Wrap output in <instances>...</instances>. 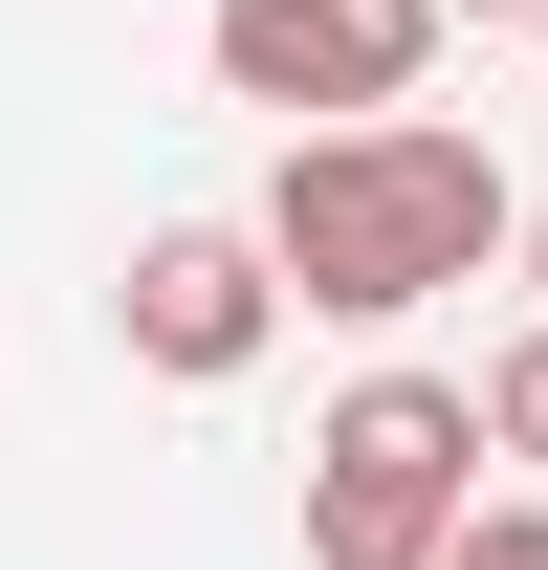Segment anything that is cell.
Segmentation results:
<instances>
[{
	"label": "cell",
	"mask_w": 548,
	"mask_h": 570,
	"mask_svg": "<svg viewBox=\"0 0 548 570\" xmlns=\"http://www.w3.org/2000/svg\"><path fill=\"white\" fill-rule=\"evenodd\" d=\"M198 45H219V88H242V110L351 132V110H417V67H439V0H219Z\"/></svg>",
	"instance_id": "cell-3"
},
{
	"label": "cell",
	"mask_w": 548,
	"mask_h": 570,
	"mask_svg": "<svg viewBox=\"0 0 548 570\" xmlns=\"http://www.w3.org/2000/svg\"><path fill=\"white\" fill-rule=\"evenodd\" d=\"M482 461H548V307L482 352Z\"/></svg>",
	"instance_id": "cell-5"
},
{
	"label": "cell",
	"mask_w": 548,
	"mask_h": 570,
	"mask_svg": "<svg viewBox=\"0 0 548 570\" xmlns=\"http://www.w3.org/2000/svg\"><path fill=\"white\" fill-rule=\"evenodd\" d=\"M505 242H527V285H548V198H527V219H505Z\"/></svg>",
	"instance_id": "cell-7"
},
{
	"label": "cell",
	"mask_w": 548,
	"mask_h": 570,
	"mask_svg": "<svg viewBox=\"0 0 548 570\" xmlns=\"http://www.w3.org/2000/svg\"><path fill=\"white\" fill-rule=\"evenodd\" d=\"M439 22H461V0H439ZM505 22H527V0H505Z\"/></svg>",
	"instance_id": "cell-8"
},
{
	"label": "cell",
	"mask_w": 548,
	"mask_h": 570,
	"mask_svg": "<svg viewBox=\"0 0 548 570\" xmlns=\"http://www.w3.org/2000/svg\"><path fill=\"white\" fill-rule=\"evenodd\" d=\"M439 570H548V504H461V527H439Z\"/></svg>",
	"instance_id": "cell-6"
},
{
	"label": "cell",
	"mask_w": 548,
	"mask_h": 570,
	"mask_svg": "<svg viewBox=\"0 0 548 570\" xmlns=\"http://www.w3.org/2000/svg\"><path fill=\"white\" fill-rule=\"evenodd\" d=\"M527 45H548V0H527Z\"/></svg>",
	"instance_id": "cell-9"
},
{
	"label": "cell",
	"mask_w": 548,
	"mask_h": 570,
	"mask_svg": "<svg viewBox=\"0 0 548 570\" xmlns=\"http://www.w3.org/2000/svg\"><path fill=\"white\" fill-rule=\"evenodd\" d=\"M505 154L482 132H439V110H351V132H285V176H264V264H285V307H330V330H395V307H439V285H482L505 264Z\"/></svg>",
	"instance_id": "cell-1"
},
{
	"label": "cell",
	"mask_w": 548,
	"mask_h": 570,
	"mask_svg": "<svg viewBox=\"0 0 548 570\" xmlns=\"http://www.w3.org/2000/svg\"><path fill=\"white\" fill-rule=\"evenodd\" d=\"M461 504H482V395L461 373H351L307 417V570H439Z\"/></svg>",
	"instance_id": "cell-2"
},
{
	"label": "cell",
	"mask_w": 548,
	"mask_h": 570,
	"mask_svg": "<svg viewBox=\"0 0 548 570\" xmlns=\"http://www.w3.org/2000/svg\"><path fill=\"white\" fill-rule=\"evenodd\" d=\"M110 307H133V373L219 395V373H264V330H285V264H264V219H154Z\"/></svg>",
	"instance_id": "cell-4"
}]
</instances>
